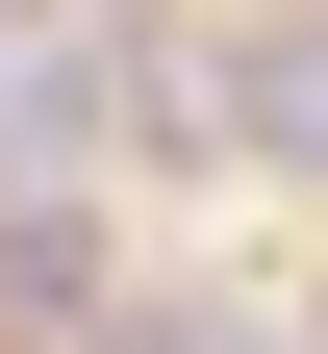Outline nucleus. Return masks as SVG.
<instances>
[{"label":"nucleus","mask_w":328,"mask_h":354,"mask_svg":"<svg viewBox=\"0 0 328 354\" xmlns=\"http://www.w3.org/2000/svg\"><path fill=\"white\" fill-rule=\"evenodd\" d=\"M0 304H26V329L102 304V203H0Z\"/></svg>","instance_id":"f257e3e1"},{"label":"nucleus","mask_w":328,"mask_h":354,"mask_svg":"<svg viewBox=\"0 0 328 354\" xmlns=\"http://www.w3.org/2000/svg\"><path fill=\"white\" fill-rule=\"evenodd\" d=\"M102 354H278V329H253V304H126Z\"/></svg>","instance_id":"f03ea898"},{"label":"nucleus","mask_w":328,"mask_h":354,"mask_svg":"<svg viewBox=\"0 0 328 354\" xmlns=\"http://www.w3.org/2000/svg\"><path fill=\"white\" fill-rule=\"evenodd\" d=\"M303 354H328V329H303Z\"/></svg>","instance_id":"7ed1b4c3"}]
</instances>
